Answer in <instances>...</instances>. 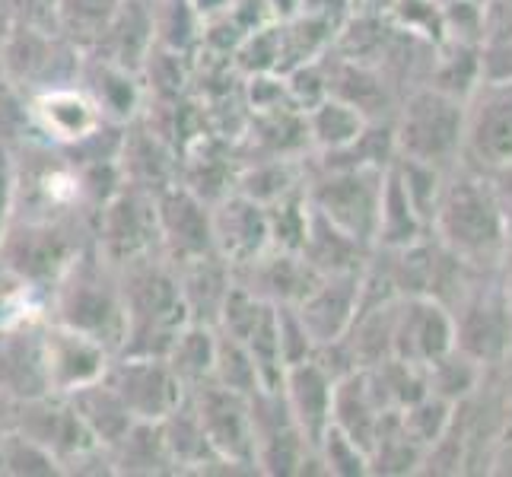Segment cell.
<instances>
[{"mask_svg":"<svg viewBox=\"0 0 512 477\" xmlns=\"http://www.w3.org/2000/svg\"><path fill=\"white\" fill-rule=\"evenodd\" d=\"M121 309H125V338L118 353L166 357L172 341L188 325L175 264L153 252L118 268Z\"/></svg>","mask_w":512,"mask_h":477,"instance_id":"obj_1","label":"cell"},{"mask_svg":"<svg viewBox=\"0 0 512 477\" xmlns=\"http://www.w3.org/2000/svg\"><path fill=\"white\" fill-rule=\"evenodd\" d=\"M48 318L93 334L96 341L118 353L125 338L118 268L93 249V242L70 261V268L48 290Z\"/></svg>","mask_w":512,"mask_h":477,"instance_id":"obj_2","label":"cell"},{"mask_svg":"<svg viewBox=\"0 0 512 477\" xmlns=\"http://www.w3.org/2000/svg\"><path fill=\"white\" fill-rule=\"evenodd\" d=\"M93 242V229L64 220H10L0 239V261L20 274L35 290L55 287V280L70 268L86 245Z\"/></svg>","mask_w":512,"mask_h":477,"instance_id":"obj_3","label":"cell"},{"mask_svg":"<svg viewBox=\"0 0 512 477\" xmlns=\"http://www.w3.org/2000/svg\"><path fill=\"white\" fill-rule=\"evenodd\" d=\"M382 185V166H338L325 169L319 179H309L306 172V198L312 210H319L325 220L363 245L376 242Z\"/></svg>","mask_w":512,"mask_h":477,"instance_id":"obj_4","label":"cell"},{"mask_svg":"<svg viewBox=\"0 0 512 477\" xmlns=\"http://www.w3.org/2000/svg\"><path fill=\"white\" fill-rule=\"evenodd\" d=\"M80 64L83 51L64 39L58 29L13 26L4 51H0V77L26 96L51 90V86L77 83Z\"/></svg>","mask_w":512,"mask_h":477,"instance_id":"obj_5","label":"cell"},{"mask_svg":"<svg viewBox=\"0 0 512 477\" xmlns=\"http://www.w3.org/2000/svg\"><path fill=\"white\" fill-rule=\"evenodd\" d=\"M93 249L115 268L160 252L156 194L134 185H121L96 214Z\"/></svg>","mask_w":512,"mask_h":477,"instance_id":"obj_6","label":"cell"},{"mask_svg":"<svg viewBox=\"0 0 512 477\" xmlns=\"http://www.w3.org/2000/svg\"><path fill=\"white\" fill-rule=\"evenodd\" d=\"M105 382L128 404L134 420L150 423L169 417L188 395L166 357H144V353H115L105 369Z\"/></svg>","mask_w":512,"mask_h":477,"instance_id":"obj_7","label":"cell"},{"mask_svg":"<svg viewBox=\"0 0 512 477\" xmlns=\"http://www.w3.org/2000/svg\"><path fill=\"white\" fill-rule=\"evenodd\" d=\"M188 404L194 417H198L214 455L223 458V462L245 468L249 474H258L249 395L229 392V388L217 382H204L188 392Z\"/></svg>","mask_w":512,"mask_h":477,"instance_id":"obj_8","label":"cell"},{"mask_svg":"<svg viewBox=\"0 0 512 477\" xmlns=\"http://www.w3.org/2000/svg\"><path fill=\"white\" fill-rule=\"evenodd\" d=\"M7 427L20 430L32 443H39L55 462L64 468L74 462L80 452L96 446V439L86 433L83 420L77 417L74 404L67 395H42L29 401H10Z\"/></svg>","mask_w":512,"mask_h":477,"instance_id":"obj_9","label":"cell"},{"mask_svg":"<svg viewBox=\"0 0 512 477\" xmlns=\"http://www.w3.org/2000/svg\"><path fill=\"white\" fill-rule=\"evenodd\" d=\"M42 350L51 395H70L83 385L99 382L115 357V350L96 341L93 334L61 325L55 318L42 322Z\"/></svg>","mask_w":512,"mask_h":477,"instance_id":"obj_10","label":"cell"},{"mask_svg":"<svg viewBox=\"0 0 512 477\" xmlns=\"http://www.w3.org/2000/svg\"><path fill=\"white\" fill-rule=\"evenodd\" d=\"M29 121L32 137L70 150L83 144V140H90L109 118L102 115L96 99L80 83H67L29 96Z\"/></svg>","mask_w":512,"mask_h":477,"instance_id":"obj_11","label":"cell"},{"mask_svg":"<svg viewBox=\"0 0 512 477\" xmlns=\"http://www.w3.org/2000/svg\"><path fill=\"white\" fill-rule=\"evenodd\" d=\"M156 229H160V252L172 264L214 252L210 204L182 182L156 191Z\"/></svg>","mask_w":512,"mask_h":477,"instance_id":"obj_12","label":"cell"},{"mask_svg":"<svg viewBox=\"0 0 512 477\" xmlns=\"http://www.w3.org/2000/svg\"><path fill=\"white\" fill-rule=\"evenodd\" d=\"M363 306V271L322 274L303 303L296 306L306 331L312 334L315 347L341 341L350 331L353 318Z\"/></svg>","mask_w":512,"mask_h":477,"instance_id":"obj_13","label":"cell"},{"mask_svg":"<svg viewBox=\"0 0 512 477\" xmlns=\"http://www.w3.org/2000/svg\"><path fill=\"white\" fill-rule=\"evenodd\" d=\"M210 226H214V252L233 268L271 249L268 207L239 191H229L226 198L210 204Z\"/></svg>","mask_w":512,"mask_h":477,"instance_id":"obj_14","label":"cell"},{"mask_svg":"<svg viewBox=\"0 0 512 477\" xmlns=\"http://www.w3.org/2000/svg\"><path fill=\"white\" fill-rule=\"evenodd\" d=\"M233 271H236V284L252 290L268 306H299L322 277L299 252H284V249L261 252L258 258L239 264Z\"/></svg>","mask_w":512,"mask_h":477,"instance_id":"obj_15","label":"cell"},{"mask_svg":"<svg viewBox=\"0 0 512 477\" xmlns=\"http://www.w3.org/2000/svg\"><path fill=\"white\" fill-rule=\"evenodd\" d=\"M42 322H23L0 331V395L7 401H29L51 395L42 350Z\"/></svg>","mask_w":512,"mask_h":477,"instance_id":"obj_16","label":"cell"},{"mask_svg":"<svg viewBox=\"0 0 512 477\" xmlns=\"http://www.w3.org/2000/svg\"><path fill=\"white\" fill-rule=\"evenodd\" d=\"M118 169L125 185L156 194L179 182V150L156 134L144 118H134L125 125V137H121Z\"/></svg>","mask_w":512,"mask_h":477,"instance_id":"obj_17","label":"cell"},{"mask_svg":"<svg viewBox=\"0 0 512 477\" xmlns=\"http://www.w3.org/2000/svg\"><path fill=\"white\" fill-rule=\"evenodd\" d=\"M395 144L417 163H436L439 156L458 144V121L452 105L443 96H414L404 105Z\"/></svg>","mask_w":512,"mask_h":477,"instance_id":"obj_18","label":"cell"},{"mask_svg":"<svg viewBox=\"0 0 512 477\" xmlns=\"http://www.w3.org/2000/svg\"><path fill=\"white\" fill-rule=\"evenodd\" d=\"M280 395H284L287 408L296 420V427L303 430L309 439V446L325 436L331 427V398H334V379L325 369L306 360V363H293L284 369V379H280Z\"/></svg>","mask_w":512,"mask_h":477,"instance_id":"obj_19","label":"cell"},{"mask_svg":"<svg viewBox=\"0 0 512 477\" xmlns=\"http://www.w3.org/2000/svg\"><path fill=\"white\" fill-rule=\"evenodd\" d=\"M153 45H156V32H153L150 0H121L112 23L105 26V32L86 55H96L102 61H112L118 67L140 74Z\"/></svg>","mask_w":512,"mask_h":477,"instance_id":"obj_20","label":"cell"},{"mask_svg":"<svg viewBox=\"0 0 512 477\" xmlns=\"http://www.w3.org/2000/svg\"><path fill=\"white\" fill-rule=\"evenodd\" d=\"M175 274H179V290H182V303L188 312V322L194 325H217V315L226 303L229 290L236 284V271L223 255L207 252L201 258H191L175 264Z\"/></svg>","mask_w":512,"mask_h":477,"instance_id":"obj_21","label":"cell"},{"mask_svg":"<svg viewBox=\"0 0 512 477\" xmlns=\"http://www.w3.org/2000/svg\"><path fill=\"white\" fill-rule=\"evenodd\" d=\"M77 83L96 99L102 115L115 121V125H128V121H134L144 112L147 93H144V83H140V74H134V70H125L112 61H102L83 51Z\"/></svg>","mask_w":512,"mask_h":477,"instance_id":"obj_22","label":"cell"},{"mask_svg":"<svg viewBox=\"0 0 512 477\" xmlns=\"http://www.w3.org/2000/svg\"><path fill=\"white\" fill-rule=\"evenodd\" d=\"M433 303H404L392 312V357L417 366L433 363L449 347V325Z\"/></svg>","mask_w":512,"mask_h":477,"instance_id":"obj_23","label":"cell"},{"mask_svg":"<svg viewBox=\"0 0 512 477\" xmlns=\"http://www.w3.org/2000/svg\"><path fill=\"white\" fill-rule=\"evenodd\" d=\"M74 404L77 417L83 420L86 433H90L99 446L112 449L121 436L134 427V417L128 411V404L118 398L115 388L105 382V376L93 385H83L77 392L67 395Z\"/></svg>","mask_w":512,"mask_h":477,"instance_id":"obj_24","label":"cell"},{"mask_svg":"<svg viewBox=\"0 0 512 477\" xmlns=\"http://www.w3.org/2000/svg\"><path fill=\"white\" fill-rule=\"evenodd\" d=\"M303 188H306L303 159H290V156L242 159V169L236 175V191L264 207H271L280 198H287V194L303 191Z\"/></svg>","mask_w":512,"mask_h":477,"instance_id":"obj_25","label":"cell"},{"mask_svg":"<svg viewBox=\"0 0 512 477\" xmlns=\"http://www.w3.org/2000/svg\"><path fill=\"white\" fill-rule=\"evenodd\" d=\"M109 452H112L115 477H163V474H175L160 423L134 420V427L121 436Z\"/></svg>","mask_w":512,"mask_h":477,"instance_id":"obj_26","label":"cell"},{"mask_svg":"<svg viewBox=\"0 0 512 477\" xmlns=\"http://www.w3.org/2000/svg\"><path fill=\"white\" fill-rule=\"evenodd\" d=\"M363 249H366L363 242L347 236L344 229H338L331 220H325L319 210H312L309 214V229H306L303 245H299V255H303L319 274L363 271V261H360Z\"/></svg>","mask_w":512,"mask_h":477,"instance_id":"obj_27","label":"cell"},{"mask_svg":"<svg viewBox=\"0 0 512 477\" xmlns=\"http://www.w3.org/2000/svg\"><path fill=\"white\" fill-rule=\"evenodd\" d=\"M160 430H163L175 474H204L207 465L217 458L214 449H210V443H207L198 417H194V411H191L188 395L169 417L160 420Z\"/></svg>","mask_w":512,"mask_h":477,"instance_id":"obj_28","label":"cell"},{"mask_svg":"<svg viewBox=\"0 0 512 477\" xmlns=\"http://www.w3.org/2000/svg\"><path fill=\"white\" fill-rule=\"evenodd\" d=\"M369 121L353 109V105L341 102V99H322L319 105H312L306 112V131H309V147H315L319 153H334L350 147L366 131Z\"/></svg>","mask_w":512,"mask_h":477,"instance_id":"obj_29","label":"cell"},{"mask_svg":"<svg viewBox=\"0 0 512 477\" xmlns=\"http://www.w3.org/2000/svg\"><path fill=\"white\" fill-rule=\"evenodd\" d=\"M214 357H217V328L194 325V322H188L179 331V338L172 341L166 353L169 366L175 369V376L182 379L188 392L214 379Z\"/></svg>","mask_w":512,"mask_h":477,"instance_id":"obj_30","label":"cell"},{"mask_svg":"<svg viewBox=\"0 0 512 477\" xmlns=\"http://www.w3.org/2000/svg\"><path fill=\"white\" fill-rule=\"evenodd\" d=\"M153 7V32L156 45L182 51V55H198L204 20L194 13L191 0H150Z\"/></svg>","mask_w":512,"mask_h":477,"instance_id":"obj_31","label":"cell"},{"mask_svg":"<svg viewBox=\"0 0 512 477\" xmlns=\"http://www.w3.org/2000/svg\"><path fill=\"white\" fill-rule=\"evenodd\" d=\"M121 0H58V32L80 51H90L96 39L112 23Z\"/></svg>","mask_w":512,"mask_h":477,"instance_id":"obj_32","label":"cell"},{"mask_svg":"<svg viewBox=\"0 0 512 477\" xmlns=\"http://www.w3.org/2000/svg\"><path fill=\"white\" fill-rule=\"evenodd\" d=\"M48 318V296L0 261V331Z\"/></svg>","mask_w":512,"mask_h":477,"instance_id":"obj_33","label":"cell"},{"mask_svg":"<svg viewBox=\"0 0 512 477\" xmlns=\"http://www.w3.org/2000/svg\"><path fill=\"white\" fill-rule=\"evenodd\" d=\"M0 474L7 477H51L61 474V465L39 443H32L13 427H0Z\"/></svg>","mask_w":512,"mask_h":477,"instance_id":"obj_34","label":"cell"},{"mask_svg":"<svg viewBox=\"0 0 512 477\" xmlns=\"http://www.w3.org/2000/svg\"><path fill=\"white\" fill-rule=\"evenodd\" d=\"M229 392H239V395H252L261 388V376H258V366L252 360L249 347L236 338H226V334L217 331V357H214V379Z\"/></svg>","mask_w":512,"mask_h":477,"instance_id":"obj_35","label":"cell"},{"mask_svg":"<svg viewBox=\"0 0 512 477\" xmlns=\"http://www.w3.org/2000/svg\"><path fill=\"white\" fill-rule=\"evenodd\" d=\"M268 312V303H261V299L245 290L242 284H233V290H229L226 303L217 315V331L226 334V338H236V341H245L252 334V328L261 322V315Z\"/></svg>","mask_w":512,"mask_h":477,"instance_id":"obj_36","label":"cell"},{"mask_svg":"<svg viewBox=\"0 0 512 477\" xmlns=\"http://www.w3.org/2000/svg\"><path fill=\"white\" fill-rule=\"evenodd\" d=\"M315 455H319L325 474H366L369 471V455L363 446H357L347 433L338 427H328L325 436L315 443Z\"/></svg>","mask_w":512,"mask_h":477,"instance_id":"obj_37","label":"cell"},{"mask_svg":"<svg viewBox=\"0 0 512 477\" xmlns=\"http://www.w3.org/2000/svg\"><path fill=\"white\" fill-rule=\"evenodd\" d=\"M32 137V121H29V96L16 90L10 80L0 77V144L16 147Z\"/></svg>","mask_w":512,"mask_h":477,"instance_id":"obj_38","label":"cell"},{"mask_svg":"<svg viewBox=\"0 0 512 477\" xmlns=\"http://www.w3.org/2000/svg\"><path fill=\"white\" fill-rule=\"evenodd\" d=\"M274 315H277V341H280V357H284V366L312 360L315 341L306 331L296 306H274Z\"/></svg>","mask_w":512,"mask_h":477,"instance_id":"obj_39","label":"cell"},{"mask_svg":"<svg viewBox=\"0 0 512 477\" xmlns=\"http://www.w3.org/2000/svg\"><path fill=\"white\" fill-rule=\"evenodd\" d=\"M16 26H35V29H58V0H10Z\"/></svg>","mask_w":512,"mask_h":477,"instance_id":"obj_40","label":"cell"},{"mask_svg":"<svg viewBox=\"0 0 512 477\" xmlns=\"http://www.w3.org/2000/svg\"><path fill=\"white\" fill-rule=\"evenodd\" d=\"M13 220V150L0 144V239Z\"/></svg>","mask_w":512,"mask_h":477,"instance_id":"obj_41","label":"cell"},{"mask_svg":"<svg viewBox=\"0 0 512 477\" xmlns=\"http://www.w3.org/2000/svg\"><path fill=\"white\" fill-rule=\"evenodd\" d=\"M229 4H233V0H191L194 13H198L204 23H210V20H217V16H223V13L229 10Z\"/></svg>","mask_w":512,"mask_h":477,"instance_id":"obj_42","label":"cell"},{"mask_svg":"<svg viewBox=\"0 0 512 477\" xmlns=\"http://www.w3.org/2000/svg\"><path fill=\"white\" fill-rule=\"evenodd\" d=\"M16 20H13V10H10V0H0V51L7 45V35L13 32Z\"/></svg>","mask_w":512,"mask_h":477,"instance_id":"obj_43","label":"cell"},{"mask_svg":"<svg viewBox=\"0 0 512 477\" xmlns=\"http://www.w3.org/2000/svg\"><path fill=\"white\" fill-rule=\"evenodd\" d=\"M7 411H10V401H7L4 395H0V427L7 423Z\"/></svg>","mask_w":512,"mask_h":477,"instance_id":"obj_44","label":"cell"}]
</instances>
